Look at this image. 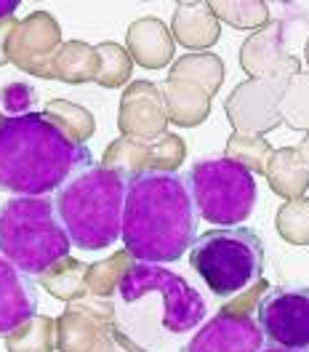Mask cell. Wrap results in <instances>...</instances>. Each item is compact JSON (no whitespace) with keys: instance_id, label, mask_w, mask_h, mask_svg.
<instances>
[{"instance_id":"6da1fadb","label":"cell","mask_w":309,"mask_h":352,"mask_svg":"<svg viewBox=\"0 0 309 352\" xmlns=\"http://www.w3.org/2000/svg\"><path fill=\"white\" fill-rule=\"evenodd\" d=\"M123 245L144 264L176 262L198 241V211L179 174L147 171L128 179Z\"/></svg>"},{"instance_id":"7a4b0ae2","label":"cell","mask_w":309,"mask_h":352,"mask_svg":"<svg viewBox=\"0 0 309 352\" xmlns=\"http://www.w3.org/2000/svg\"><path fill=\"white\" fill-rule=\"evenodd\" d=\"M91 166V150L67 136L45 112L0 120V192L45 198Z\"/></svg>"},{"instance_id":"3957f363","label":"cell","mask_w":309,"mask_h":352,"mask_svg":"<svg viewBox=\"0 0 309 352\" xmlns=\"http://www.w3.org/2000/svg\"><path fill=\"white\" fill-rule=\"evenodd\" d=\"M128 182L120 174L91 163L56 190L54 208L69 243L80 251H104L123 232Z\"/></svg>"},{"instance_id":"277c9868","label":"cell","mask_w":309,"mask_h":352,"mask_svg":"<svg viewBox=\"0 0 309 352\" xmlns=\"http://www.w3.org/2000/svg\"><path fill=\"white\" fill-rule=\"evenodd\" d=\"M69 235L56 217L54 200L11 198L0 208V256L27 278L69 256Z\"/></svg>"},{"instance_id":"5b68a950","label":"cell","mask_w":309,"mask_h":352,"mask_svg":"<svg viewBox=\"0 0 309 352\" xmlns=\"http://www.w3.org/2000/svg\"><path fill=\"white\" fill-rule=\"evenodd\" d=\"M190 267L205 280L214 296L232 299L262 280L264 243L253 230L245 227L208 230L192 243Z\"/></svg>"},{"instance_id":"8992f818","label":"cell","mask_w":309,"mask_h":352,"mask_svg":"<svg viewBox=\"0 0 309 352\" xmlns=\"http://www.w3.org/2000/svg\"><path fill=\"white\" fill-rule=\"evenodd\" d=\"M198 217L219 227L243 224L256 206V182L253 174L227 157L198 160L181 176Z\"/></svg>"},{"instance_id":"52a82bcc","label":"cell","mask_w":309,"mask_h":352,"mask_svg":"<svg viewBox=\"0 0 309 352\" xmlns=\"http://www.w3.org/2000/svg\"><path fill=\"white\" fill-rule=\"evenodd\" d=\"M117 294L126 305L144 299L147 294H157L163 299V329L168 333H184L198 329L208 315V305L195 288L190 286L181 275L154 267V264L136 262L123 275Z\"/></svg>"},{"instance_id":"ba28073f","label":"cell","mask_w":309,"mask_h":352,"mask_svg":"<svg viewBox=\"0 0 309 352\" xmlns=\"http://www.w3.org/2000/svg\"><path fill=\"white\" fill-rule=\"evenodd\" d=\"M269 347L309 352V288H269L256 307Z\"/></svg>"},{"instance_id":"9c48e42d","label":"cell","mask_w":309,"mask_h":352,"mask_svg":"<svg viewBox=\"0 0 309 352\" xmlns=\"http://www.w3.org/2000/svg\"><path fill=\"white\" fill-rule=\"evenodd\" d=\"M290 78H256L245 80L229 94L224 110L229 123L238 133H262L272 131L283 123L280 102Z\"/></svg>"},{"instance_id":"30bf717a","label":"cell","mask_w":309,"mask_h":352,"mask_svg":"<svg viewBox=\"0 0 309 352\" xmlns=\"http://www.w3.org/2000/svg\"><path fill=\"white\" fill-rule=\"evenodd\" d=\"M187 157V144L179 133H163L152 142H136V139H117L104 150L102 166L120 174L126 182L147 171H168L176 174V168Z\"/></svg>"},{"instance_id":"8fae6325","label":"cell","mask_w":309,"mask_h":352,"mask_svg":"<svg viewBox=\"0 0 309 352\" xmlns=\"http://www.w3.org/2000/svg\"><path fill=\"white\" fill-rule=\"evenodd\" d=\"M62 48V30L48 11H32L27 19L16 24L8 41V62L27 75H38L54 80V56Z\"/></svg>"},{"instance_id":"7c38bea8","label":"cell","mask_w":309,"mask_h":352,"mask_svg":"<svg viewBox=\"0 0 309 352\" xmlns=\"http://www.w3.org/2000/svg\"><path fill=\"white\" fill-rule=\"evenodd\" d=\"M115 323V307L110 299L83 296L69 302L56 318V350L59 352H93L102 331Z\"/></svg>"},{"instance_id":"4fadbf2b","label":"cell","mask_w":309,"mask_h":352,"mask_svg":"<svg viewBox=\"0 0 309 352\" xmlns=\"http://www.w3.org/2000/svg\"><path fill=\"white\" fill-rule=\"evenodd\" d=\"M240 67L251 80L256 78H293L301 72V62L286 51V22L275 19L256 30L240 45Z\"/></svg>"},{"instance_id":"5bb4252c","label":"cell","mask_w":309,"mask_h":352,"mask_svg":"<svg viewBox=\"0 0 309 352\" xmlns=\"http://www.w3.org/2000/svg\"><path fill=\"white\" fill-rule=\"evenodd\" d=\"M165 123L168 115L160 86L150 80H133L120 99V118H117L120 133L136 142H152L165 133Z\"/></svg>"},{"instance_id":"9a60e30c","label":"cell","mask_w":309,"mask_h":352,"mask_svg":"<svg viewBox=\"0 0 309 352\" xmlns=\"http://www.w3.org/2000/svg\"><path fill=\"white\" fill-rule=\"evenodd\" d=\"M264 336L251 315L221 312L187 342L184 352H259Z\"/></svg>"},{"instance_id":"2e32d148","label":"cell","mask_w":309,"mask_h":352,"mask_svg":"<svg viewBox=\"0 0 309 352\" xmlns=\"http://www.w3.org/2000/svg\"><path fill=\"white\" fill-rule=\"evenodd\" d=\"M38 309V288L11 262L0 256V339L30 320Z\"/></svg>"},{"instance_id":"e0dca14e","label":"cell","mask_w":309,"mask_h":352,"mask_svg":"<svg viewBox=\"0 0 309 352\" xmlns=\"http://www.w3.org/2000/svg\"><path fill=\"white\" fill-rule=\"evenodd\" d=\"M174 35L157 16H141L126 32V51L144 69H163L174 62Z\"/></svg>"},{"instance_id":"ac0fdd59","label":"cell","mask_w":309,"mask_h":352,"mask_svg":"<svg viewBox=\"0 0 309 352\" xmlns=\"http://www.w3.org/2000/svg\"><path fill=\"white\" fill-rule=\"evenodd\" d=\"M171 35H174V43L184 45L190 51H203V48L219 43L221 24L211 8V3L187 0V3H179L176 11H174Z\"/></svg>"},{"instance_id":"d6986e66","label":"cell","mask_w":309,"mask_h":352,"mask_svg":"<svg viewBox=\"0 0 309 352\" xmlns=\"http://www.w3.org/2000/svg\"><path fill=\"white\" fill-rule=\"evenodd\" d=\"M160 94H163V102H165L168 120L176 123V126H184V129L200 126L211 112V96L195 80L165 78L163 86H160Z\"/></svg>"},{"instance_id":"ffe728a7","label":"cell","mask_w":309,"mask_h":352,"mask_svg":"<svg viewBox=\"0 0 309 352\" xmlns=\"http://www.w3.org/2000/svg\"><path fill=\"white\" fill-rule=\"evenodd\" d=\"M264 176L272 192H277L280 198H304L309 187V160L301 155L299 147L272 150L269 160H266Z\"/></svg>"},{"instance_id":"44dd1931","label":"cell","mask_w":309,"mask_h":352,"mask_svg":"<svg viewBox=\"0 0 309 352\" xmlns=\"http://www.w3.org/2000/svg\"><path fill=\"white\" fill-rule=\"evenodd\" d=\"M89 267L91 264L67 256V259H62V262H56L54 267L45 270L43 275H41V286H43L54 299H62L67 305H69V302H78V299L89 296V291H86Z\"/></svg>"},{"instance_id":"7402d4cb","label":"cell","mask_w":309,"mask_h":352,"mask_svg":"<svg viewBox=\"0 0 309 352\" xmlns=\"http://www.w3.org/2000/svg\"><path fill=\"white\" fill-rule=\"evenodd\" d=\"M51 72H54V80H62V83L96 80V45H89L83 41L62 43L54 56Z\"/></svg>"},{"instance_id":"603a6c76","label":"cell","mask_w":309,"mask_h":352,"mask_svg":"<svg viewBox=\"0 0 309 352\" xmlns=\"http://www.w3.org/2000/svg\"><path fill=\"white\" fill-rule=\"evenodd\" d=\"M168 78H187L195 80L198 86H203L208 91V96H214L219 86L224 83V62L216 54L200 51V54H184L181 59H176L171 65Z\"/></svg>"},{"instance_id":"cb8c5ba5","label":"cell","mask_w":309,"mask_h":352,"mask_svg":"<svg viewBox=\"0 0 309 352\" xmlns=\"http://www.w3.org/2000/svg\"><path fill=\"white\" fill-rule=\"evenodd\" d=\"M3 342H5L8 352H54L56 320L45 318V315H32L14 333H8Z\"/></svg>"},{"instance_id":"d4e9b609","label":"cell","mask_w":309,"mask_h":352,"mask_svg":"<svg viewBox=\"0 0 309 352\" xmlns=\"http://www.w3.org/2000/svg\"><path fill=\"white\" fill-rule=\"evenodd\" d=\"M133 256L123 248V251H115L112 256L102 259V262L91 264L89 267V278H86V291L89 296H99V299H110L112 294L117 291L123 275L131 270Z\"/></svg>"},{"instance_id":"484cf974","label":"cell","mask_w":309,"mask_h":352,"mask_svg":"<svg viewBox=\"0 0 309 352\" xmlns=\"http://www.w3.org/2000/svg\"><path fill=\"white\" fill-rule=\"evenodd\" d=\"M133 62L128 56V51L117 43H104L96 45V80L102 88H117L123 83H128L131 78Z\"/></svg>"},{"instance_id":"4316f807","label":"cell","mask_w":309,"mask_h":352,"mask_svg":"<svg viewBox=\"0 0 309 352\" xmlns=\"http://www.w3.org/2000/svg\"><path fill=\"white\" fill-rule=\"evenodd\" d=\"M45 115H48L67 136H72V139L80 142V144H86V139H91L93 131H96L93 115H91L86 107H80V104H75V102H67V99H54V102H48V104H45Z\"/></svg>"},{"instance_id":"83f0119b","label":"cell","mask_w":309,"mask_h":352,"mask_svg":"<svg viewBox=\"0 0 309 352\" xmlns=\"http://www.w3.org/2000/svg\"><path fill=\"white\" fill-rule=\"evenodd\" d=\"M219 22H227L235 30H262L269 22V6L262 0H219L211 3Z\"/></svg>"},{"instance_id":"f1b7e54d","label":"cell","mask_w":309,"mask_h":352,"mask_svg":"<svg viewBox=\"0 0 309 352\" xmlns=\"http://www.w3.org/2000/svg\"><path fill=\"white\" fill-rule=\"evenodd\" d=\"M272 155V144L266 142L264 136H256V133H232L229 142H227V150L224 157L227 160H235L238 166L248 168L251 174H264L266 160Z\"/></svg>"},{"instance_id":"f546056e","label":"cell","mask_w":309,"mask_h":352,"mask_svg":"<svg viewBox=\"0 0 309 352\" xmlns=\"http://www.w3.org/2000/svg\"><path fill=\"white\" fill-rule=\"evenodd\" d=\"M280 115L293 131H309V72H299L288 80L280 102Z\"/></svg>"},{"instance_id":"4dcf8cb0","label":"cell","mask_w":309,"mask_h":352,"mask_svg":"<svg viewBox=\"0 0 309 352\" xmlns=\"http://www.w3.org/2000/svg\"><path fill=\"white\" fill-rule=\"evenodd\" d=\"M275 227L280 232V238L290 245H309V198H293L286 200L277 208Z\"/></svg>"},{"instance_id":"1f68e13d","label":"cell","mask_w":309,"mask_h":352,"mask_svg":"<svg viewBox=\"0 0 309 352\" xmlns=\"http://www.w3.org/2000/svg\"><path fill=\"white\" fill-rule=\"evenodd\" d=\"M35 104H38V91L24 80H16V83H8V86L0 88V112H5V118L30 115Z\"/></svg>"},{"instance_id":"d6a6232c","label":"cell","mask_w":309,"mask_h":352,"mask_svg":"<svg viewBox=\"0 0 309 352\" xmlns=\"http://www.w3.org/2000/svg\"><path fill=\"white\" fill-rule=\"evenodd\" d=\"M269 283H266L264 278L262 280H256L251 288H245L243 294H238V296H232L224 307H221V312H229V315H251V312H256V307H259V302L264 299V294L269 291Z\"/></svg>"},{"instance_id":"836d02e7","label":"cell","mask_w":309,"mask_h":352,"mask_svg":"<svg viewBox=\"0 0 309 352\" xmlns=\"http://www.w3.org/2000/svg\"><path fill=\"white\" fill-rule=\"evenodd\" d=\"M93 352H147V350H144V347H139L136 342H131L123 331L112 323V326H107V329L102 331V336H99L96 350Z\"/></svg>"},{"instance_id":"e575fe53","label":"cell","mask_w":309,"mask_h":352,"mask_svg":"<svg viewBox=\"0 0 309 352\" xmlns=\"http://www.w3.org/2000/svg\"><path fill=\"white\" fill-rule=\"evenodd\" d=\"M16 19L14 16H8V19H3L0 22V67L8 62V41H11V32L16 30Z\"/></svg>"},{"instance_id":"d590c367","label":"cell","mask_w":309,"mask_h":352,"mask_svg":"<svg viewBox=\"0 0 309 352\" xmlns=\"http://www.w3.org/2000/svg\"><path fill=\"white\" fill-rule=\"evenodd\" d=\"M19 8V0H0V22L14 16V11Z\"/></svg>"},{"instance_id":"8d00e7d4","label":"cell","mask_w":309,"mask_h":352,"mask_svg":"<svg viewBox=\"0 0 309 352\" xmlns=\"http://www.w3.org/2000/svg\"><path fill=\"white\" fill-rule=\"evenodd\" d=\"M299 150H301V155H304V157L309 160V131H307V139L301 142V147H299Z\"/></svg>"},{"instance_id":"74e56055","label":"cell","mask_w":309,"mask_h":352,"mask_svg":"<svg viewBox=\"0 0 309 352\" xmlns=\"http://www.w3.org/2000/svg\"><path fill=\"white\" fill-rule=\"evenodd\" d=\"M259 352H293V350H283V347H262Z\"/></svg>"},{"instance_id":"f35d334b","label":"cell","mask_w":309,"mask_h":352,"mask_svg":"<svg viewBox=\"0 0 309 352\" xmlns=\"http://www.w3.org/2000/svg\"><path fill=\"white\" fill-rule=\"evenodd\" d=\"M304 59H307V65H309V41H307V45H304Z\"/></svg>"},{"instance_id":"ab89813d","label":"cell","mask_w":309,"mask_h":352,"mask_svg":"<svg viewBox=\"0 0 309 352\" xmlns=\"http://www.w3.org/2000/svg\"><path fill=\"white\" fill-rule=\"evenodd\" d=\"M3 118H5V115H3V112H0V120H3Z\"/></svg>"}]
</instances>
